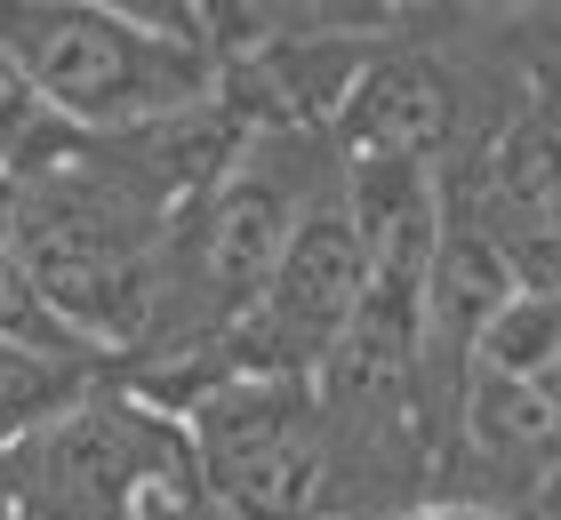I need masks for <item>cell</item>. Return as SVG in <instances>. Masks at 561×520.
I'll return each instance as SVG.
<instances>
[{
    "mask_svg": "<svg viewBox=\"0 0 561 520\" xmlns=\"http://www.w3.org/2000/svg\"><path fill=\"white\" fill-rule=\"evenodd\" d=\"M0 57L48 120L81 137H137L225 104L217 41L96 9V0H9Z\"/></svg>",
    "mask_w": 561,
    "mask_h": 520,
    "instance_id": "obj_1",
    "label": "cell"
},
{
    "mask_svg": "<svg viewBox=\"0 0 561 520\" xmlns=\"http://www.w3.org/2000/svg\"><path fill=\"white\" fill-rule=\"evenodd\" d=\"M193 432L169 401L137 393L129 377L105 384L65 425L9 440V505L48 520H137L161 481H193Z\"/></svg>",
    "mask_w": 561,
    "mask_h": 520,
    "instance_id": "obj_3",
    "label": "cell"
},
{
    "mask_svg": "<svg viewBox=\"0 0 561 520\" xmlns=\"http://www.w3.org/2000/svg\"><path fill=\"white\" fill-rule=\"evenodd\" d=\"M137 520H233V512H225L209 488H201V473H193V481H161V488L137 505Z\"/></svg>",
    "mask_w": 561,
    "mask_h": 520,
    "instance_id": "obj_8",
    "label": "cell"
},
{
    "mask_svg": "<svg viewBox=\"0 0 561 520\" xmlns=\"http://www.w3.org/2000/svg\"><path fill=\"white\" fill-rule=\"evenodd\" d=\"M96 9H121V16L169 24V33H201V41H217V33H209V16H201V0H96Z\"/></svg>",
    "mask_w": 561,
    "mask_h": 520,
    "instance_id": "obj_10",
    "label": "cell"
},
{
    "mask_svg": "<svg viewBox=\"0 0 561 520\" xmlns=\"http://www.w3.org/2000/svg\"><path fill=\"white\" fill-rule=\"evenodd\" d=\"M201 488L233 520H345L377 512L313 377H217L176 401ZM386 520V512H377Z\"/></svg>",
    "mask_w": 561,
    "mask_h": 520,
    "instance_id": "obj_2",
    "label": "cell"
},
{
    "mask_svg": "<svg viewBox=\"0 0 561 520\" xmlns=\"http://www.w3.org/2000/svg\"><path fill=\"white\" fill-rule=\"evenodd\" d=\"M105 384H121L105 345H81V336H0V432L9 440L65 425Z\"/></svg>",
    "mask_w": 561,
    "mask_h": 520,
    "instance_id": "obj_5",
    "label": "cell"
},
{
    "mask_svg": "<svg viewBox=\"0 0 561 520\" xmlns=\"http://www.w3.org/2000/svg\"><path fill=\"white\" fill-rule=\"evenodd\" d=\"M481 369L522 377L561 408V289H522L497 312V328L481 336Z\"/></svg>",
    "mask_w": 561,
    "mask_h": 520,
    "instance_id": "obj_6",
    "label": "cell"
},
{
    "mask_svg": "<svg viewBox=\"0 0 561 520\" xmlns=\"http://www.w3.org/2000/svg\"><path fill=\"white\" fill-rule=\"evenodd\" d=\"M449 9H466V16H538L546 0H449Z\"/></svg>",
    "mask_w": 561,
    "mask_h": 520,
    "instance_id": "obj_12",
    "label": "cell"
},
{
    "mask_svg": "<svg viewBox=\"0 0 561 520\" xmlns=\"http://www.w3.org/2000/svg\"><path fill=\"white\" fill-rule=\"evenodd\" d=\"M9 520H48V512H24V505H9Z\"/></svg>",
    "mask_w": 561,
    "mask_h": 520,
    "instance_id": "obj_14",
    "label": "cell"
},
{
    "mask_svg": "<svg viewBox=\"0 0 561 520\" xmlns=\"http://www.w3.org/2000/svg\"><path fill=\"white\" fill-rule=\"evenodd\" d=\"M345 520H377V512H345Z\"/></svg>",
    "mask_w": 561,
    "mask_h": 520,
    "instance_id": "obj_15",
    "label": "cell"
},
{
    "mask_svg": "<svg viewBox=\"0 0 561 520\" xmlns=\"http://www.w3.org/2000/svg\"><path fill=\"white\" fill-rule=\"evenodd\" d=\"M449 128H457V89H449L442 57L377 41L337 128H329V145L337 152H417V161H442Z\"/></svg>",
    "mask_w": 561,
    "mask_h": 520,
    "instance_id": "obj_4",
    "label": "cell"
},
{
    "mask_svg": "<svg viewBox=\"0 0 561 520\" xmlns=\"http://www.w3.org/2000/svg\"><path fill=\"white\" fill-rule=\"evenodd\" d=\"M249 41H386L410 0H241Z\"/></svg>",
    "mask_w": 561,
    "mask_h": 520,
    "instance_id": "obj_7",
    "label": "cell"
},
{
    "mask_svg": "<svg viewBox=\"0 0 561 520\" xmlns=\"http://www.w3.org/2000/svg\"><path fill=\"white\" fill-rule=\"evenodd\" d=\"M538 16H546V24H553V41H561V0H546V9H538Z\"/></svg>",
    "mask_w": 561,
    "mask_h": 520,
    "instance_id": "obj_13",
    "label": "cell"
},
{
    "mask_svg": "<svg viewBox=\"0 0 561 520\" xmlns=\"http://www.w3.org/2000/svg\"><path fill=\"white\" fill-rule=\"evenodd\" d=\"M201 16H209V33H217L225 57H233V48H249V16H241V0H201Z\"/></svg>",
    "mask_w": 561,
    "mask_h": 520,
    "instance_id": "obj_11",
    "label": "cell"
},
{
    "mask_svg": "<svg viewBox=\"0 0 561 520\" xmlns=\"http://www.w3.org/2000/svg\"><path fill=\"white\" fill-rule=\"evenodd\" d=\"M386 520H538V512L497 505V497H410V505L386 512Z\"/></svg>",
    "mask_w": 561,
    "mask_h": 520,
    "instance_id": "obj_9",
    "label": "cell"
}]
</instances>
